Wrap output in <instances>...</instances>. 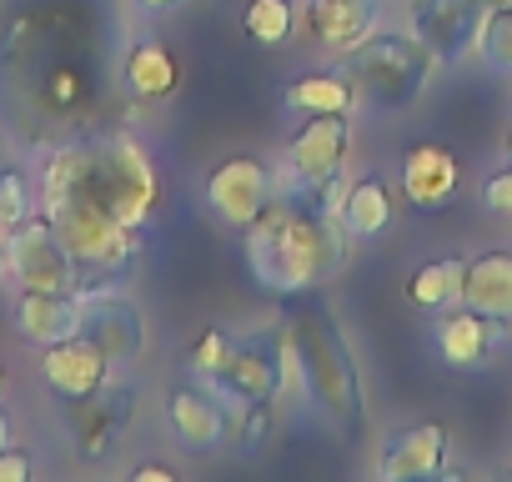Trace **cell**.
Wrapping results in <instances>:
<instances>
[{
    "label": "cell",
    "instance_id": "obj_1",
    "mask_svg": "<svg viewBox=\"0 0 512 482\" xmlns=\"http://www.w3.org/2000/svg\"><path fill=\"white\" fill-rule=\"evenodd\" d=\"M96 96V56L66 36V11H16L0 31V111L21 141L46 146L66 136L81 106Z\"/></svg>",
    "mask_w": 512,
    "mask_h": 482
},
{
    "label": "cell",
    "instance_id": "obj_2",
    "mask_svg": "<svg viewBox=\"0 0 512 482\" xmlns=\"http://www.w3.org/2000/svg\"><path fill=\"white\" fill-rule=\"evenodd\" d=\"M251 277L277 297L312 292L352 262V231L337 211H322L292 191H277L267 211L246 226Z\"/></svg>",
    "mask_w": 512,
    "mask_h": 482
},
{
    "label": "cell",
    "instance_id": "obj_3",
    "mask_svg": "<svg viewBox=\"0 0 512 482\" xmlns=\"http://www.w3.org/2000/svg\"><path fill=\"white\" fill-rule=\"evenodd\" d=\"M56 191H81L96 206H106L116 221H126L131 231L151 226L156 216V166L146 156V146L126 131H81L61 146H51L46 171H41V196Z\"/></svg>",
    "mask_w": 512,
    "mask_h": 482
},
{
    "label": "cell",
    "instance_id": "obj_4",
    "mask_svg": "<svg viewBox=\"0 0 512 482\" xmlns=\"http://www.w3.org/2000/svg\"><path fill=\"white\" fill-rule=\"evenodd\" d=\"M287 357L302 372L307 397L317 402L322 417H332L347 437H357L367 427V397H362V372L352 362L347 337L337 332L327 307H297L287 312Z\"/></svg>",
    "mask_w": 512,
    "mask_h": 482
},
{
    "label": "cell",
    "instance_id": "obj_5",
    "mask_svg": "<svg viewBox=\"0 0 512 482\" xmlns=\"http://www.w3.org/2000/svg\"><path fill=\"white\" fill-rule=\"evenodd\" d=\"M41 211L56 221L66 252L76 257L81 287H101V282L121 277V272L136 262V252H141V231H131L126 221H116L106 206H96V201L81 196V191L41 196Z\"/></svg>",
    "mask_w": 512,
    "mask_h": 482
},
{
    "label": "cell",
    "instance_id": "obj_6",
    "mask_svg": "<svg viewBox=\"0 0 512 482\" xmlns=\"http://www.w3.org/2000/svg\"><path fill=\"white\" fill-rule=\"evenodd\" d=\"M432 66H437L432 51L417 36H397V31H372L367 41L342 51V76L352 81L357 101H367L377 111L412 106L427 91Z\"/></svg>",
    "mask_w": 512,
    "mask_h": 482
},
{
    "label": "cell",
    "instance_id": "obj_7",
    "mask_svg": "<svg viewBox=\"0 0 512 482\" xmlns=\"http://www.w3.org/2000/svg\"><path fill=\"white\" fill-rule=\"evenodd\" d=\"M6 262L21 292H81V267L66 252V241L46 211H31L6 236Z\"/></svg>",
    "mask_w": 512,
    "mask_h": 482
},
{
    "label": "cell",
    "instance_id": "obj_8",
    "mask_svg": "<svg viewBox=\"0 0 512 482\" xmlns=\"http://www.w3.org/2000/svg\"><path fill=\"white\" fill-rule=\"evenodd\" d=\"M287 337H246L231 342L226 362L211 372V387L231 402V407H256V402H277L282 382H287Z\"/></svg>",
    "mask_w": 512,
    "mask_h": 482
},
{
    "label": "cell",
    "instance_id": "obj_9",
    "mask_svg": "<svg viewBox=\"0 0 512 482\" xmlns=\"http://www.w3.org/2000/svg\"><path fill=\"white\" fill-rule=\"evenodd\" d=\"M347 146H352V121L337 116V111H322V116H307L287 151H282V186L297 191V186H322L332 176H342V161H347Z\"/></svg>",
    "mask_w": 512,
    "mask_h": 482
},
{
    "label": "cell",
    "instance_id": "obj_10",
    "mask_svg": "<svg viewBox=\"0 0 512 482\" xmlns=\"http://www.w3.org/2000/svg\"><path fill=\"white\" fill-rule=\"evenodd\" d=\"M277 191H282V176L267 161H256V156H226L206 176V206H211V216L226 221V226H236V231H246L256 216H262Z\"/></svg>",
    "mask_w": 512,
    "mask_h": 482
},
{
    "label": "cell",
    "instance_id": "obj_11",
    "mask_svg": "<svg viewBox=\"0 0 512 482\" xmlns=\"http://www.w3.org/2000/svg\"><path fill=\"white\" fill-rule=\"evenodd\" d=\"M81 332L111 357V367L136 362L146 352V317L131 297L101 287H81Z\"/></svg>",
    "mask_w": 512,
    "mask_h": 482
},
{
    "label": "cell",
    "instance_id": "obj_12",
    "mask_svg": "<svg viewBox=\"0 0 512 482\" xmlns=\"http://www.w3.org/2000/svg\"><path fill=\"white\" fill-rule=\"evenodd\" d=\"M482 21H487L482 0H417L412 6V36L432 51L437 66L462 61L477 46Z\"/></svg>",
    "mask_w": 512,
    "mask_h": 482
},
{
    "label": "cell",
    "instance_id": "obj_13",
    "mask_svg": "<svg viewBox=\"0 0 512 482\" xmlns=\"http://www.w3.org/2000/svg\"><path fill=\"white\" fill-rule=\"evenodd\" d=\"M166 422H171V432H176V442H181L186 452H216V447L226 442V432H231L226 397H221L216 387H191V382L171 387V397H166Z\"/></svg>",
    "mask_w": 512,
    "mask_h": 482
},
{
    "label": "cell",
    "instance_id": "obj_14",
    "mask_svg": "<svg viewBox=\"0 0 512 482\" xmlns=\"http://www.w3.org/2000/svg\"><path fill=\"white\" fill-rule=\"evenodd\" d=\"M447 427L442 422H417V427H402L382 442L377 452V477L382 482H422V477H437L442 462H447Z\"/></svg>",
    "mask_w": 512,
    "mask_h": 482
},
{
    "label": "cell",
    "instance_id": "obj_15",
    "mask_svg": "<svg viewBox=\"0 0 512 482\" xmlns=\"http://www.w3.org/2000/svg\"><path fill=\"white\" fill-rule=\"evenodd\" d=\"M41 377L56 397H86V392H101L111 382V357L86 332H76L66 342L41 347Z\"/></svg>",
    "mask_w": 512,
    "mask_h": 482
},
{
    "label": "cell",
    "instance_id": "obj_16",
    "mask_svg": "<svg viewBox=\"0 0 512 482\" xmlns=\"http://www.w3.org/2000/svg\"><path fill=\"white\" fill-rule=\"evenodd\" d=\"M131 387H101L86 397H66V432L81 447V457H101L116 432L131 422Z\"/></svg>",
    "mask_w": 512,
    "mask_h": 482
},
{
    "label": "cell",
    "instance_id": "obj_17",
    "mask_svg": "<svg viewBox=\"0 0 512 482\" xmlns=\"http://www.w3.org/2000/svg\"><path fill=\"white\" fill-rule=\"evenodd\" d=\"M502 337H507V322H497V317H487V312H477V307H457V312H447V317L437 322V352H442V362L457 367V372L487 367L492 352L502 347Z\"/></svg>",
    "mask_w": 512,
    "mask_h": 482
},
{
    "label": "cell",
    "instance_id": "obj_18",
    "mask_svg": "<svg viewBox=\"0 0 512 482\" xmlns=\"http://www.w3.org/2000/svg\"><path fill=\"white\" fill-rule=\"evenodd\" d=\"M457 186H462V161L447 146H437V141L407 146V156H402V191H407L412 206L437 211V206H447L457 196Z\"/></svg>",
    "mask_w": 512,
    "mask_h": 482
},
{
    "label": "cell",
    "instance_id": "obj_19",
    "mask_svg": "<svg viewBox=\"0 0 512 482\" xmlns=\"http://www.w3.org/2000/svg\"><path fill=\"white\" fill-rule=\"evenodd\" d=\"M302 26L312 41H322L332 51H352L357 41H367L377 31V0H307Z\"/></svg>",
    "mask_w": 512,
    "mask_h": 482
},
{
    "label": "cell",
    "instance_id": "obj_20",
    "mask_svg": "<svg viewBox=\"0 0 512 482\" xmlns=\"http://www.w3.org/2000/svg\"><path fill=\"white\" fill-rule=\"evenodd\" d=\"M16 332L26 342H36V347L76 337L81 332V292H21Z\"/></svg>",
    "mask_w": 512,
    "mask_h": 482
},
{
    "label": "cell",
    "instance_id": "obj_21",
    "mask_svg": "<svg viewBox=\"0 0 512 482\" xmlns=\"http://www.w3.org/2000/svg\"><path fill=\"white\" fill-rule=\"evenodd\" d=\"M457 302L462 307H477V312H487L497 322H512V252H482V257H472Z\"/></svg>",
    "mask_w": 512,
    "mask_h": 482
},
{
    "label": "cell",
    "instance_id": "obj_22",
    "mask_svg": "<svg viewBox=\"0 0 512 482\" xmlns=\"http://www.w3.org/2000/svg\"><path fill=\"white\" fill-rule=\"evenodd\" d=\"M121 81L136 101H166L181 86V66L161 41H131L121 56Z\"/></svg>",
    "mask_w": 512,
    "mask_h": 482
},
{
    "label": "cell",
    "instance_id": "obj_23",
    "mask_svg": "<svg viewBox=\"0 0 512 482\" xmlns=\"http://www.w3.org/2000/svg\"><path fill=\"white\" fill-rule=\"evenodd\" d=\"M342 226L357 236V241H372V236H382L387 226H392V191H387V181L382 176H362V181H352L347 186V196H342Z\"/></svg>",
    "mask_w": 512,
    "mask_h": 482
},
{
    "label": "cell",
    "instance_id": "obj_24",
    "mask_svg": "<svg viewBox=\"0 0 512 482\" xmlns=\"http://www.w3.org/2000/svg\"><path fill=\"white\" fill-rule=\"evenodd\" d=\"M287 111H302V116H322V111H337V116H352L357 111V91L342 71H307L287 86Z\"/></svg>",
    "mask_w": 512,
    "mask_h": 482
},
{
    "label": "cell",
    "instance_id": "obj_25",
    "mask_svg": "<svg viewBox=\"0 0 512 482\" xmlns=\"http://www.w3.org/2000/svg\"><path fill=\"white\" fill-rule=\"evenodd\" d=\"M462 277H467V262H462V257H437V262H427V267L412 272V282H407V302L422 307V312H442L447 302H457Z\"/></svg>",
    "mask_w": 512,
    "mask_h": 482
},
{
    "label": "cell",
    "instance_id": "obj_26",
    "mask_svg": "<svg viewBox=\"0 0 512 482\" xmlns=\"http://www.w3.org/2000/svg\"><path fill=\"white\" fill-rule=\"evenodd\" d=\"M241 26L262 46H287L292 31H297V0H246Z\"/></svg>",
    "mask_w": 512,
    "mask_h": 482
},
{
    "label": "cell",
    "instance_id": "obj_27",
    "mask_svg": "<svg viewBox=\"0 0 512 482\" xmlns=\"http://www.w3.org/2000/svg\"><path fill=\"white\" fill-rule=\"evenodd\" d=\"M477 56H482L487 71L512 76V6L507 11H487L482 36H477Z\"/></svg>",
    "mask_w": 512,
    "mask_h": 482
},
{
    "label": "cell",
    "instance_id": "obj_28",
    "mask_svg": "<svg viewBox=\"0 0 512 482\" xmlns=\"http://www.w3.org/2000/svg\"><path fill=\"white\" fill-rule=\"evenodd\" d=\"M31 211H36L31 176H26L21 166H0V236H11Z\"/></svg>",
    "mask_w": 512,
    "mask_h": 482
},
{
    "label": "cell",
    "instance_id": "obj_29",
    "mask_svg": "<svg viewBox=\"0 0 512 482\" xmlns=\"http://www.w3.org/2000/svg\"><path fill=\"white\" fill-rule=\"evenodd\" d=\"M226 352H231V337H226L221 327H206V332L196 337V347L186 352V362H191V372H196V377H206V382H211V372L226 362Z\"/></svg>",
    "mask_w": 512,
    "mask_h": 482
},
{
    "label": "cell",
    "instance_id": "obj_30",
    "mask_svg": "<svg viewBox=\"0 0 512 482\" xmlns=\"http://www.w3.org/2000/svg\"><path fill=\"white\" fill-rule=\"evenodd\" d=\"M482 201H487L497 216H512V161L482 181Z\"/></svg>",
    "mask_w": 512,
    "mask_h": 482
},
{
    "label": "cell",
    "instance_id": "obj_31",
    "mask_svg": "<svg viewBox=\"0 0 512 482\" xmlns=\"http://www.w3.org/2000/svg\"><path fill=\"white\" fill-rule=\"evenodd\" d=\"M241 412H246L241 447H246V452H256V447H262V437H267V427H272V402H256V407H241Z\"/></svg>",
    "mask_w": 512,
    "mask_h": 482
},
{
    "label": "cell",
    "instance_id": "obj_32",
    "mask_svg": "<svg viewBox=\"0 0 512 482\" xmlns=\"http://www.w3.org/2000/svg\"><path fill=\"white\" fill-rule=\"evenodd\" d=\"M31 467H36V462H31L26 447H16V442L0 447V482H31Z\"/></svg>",
    "mask_w": 512,
    "mask_h": 482
},
{
    "label": "cell",
    "instance_id": "obj_33",
    "mask_svg": "<svg viewBox=\"0 0 512 482\" xmlns=\"http://www.w3.org/2000/svg\"><path fill=\"white\" fill-rule=\"evenodd\" d=\"M131 482H176V467H166V462H141V467L131 472Z\"/></svg>",
    "mask_w": 512,
    "mask_h": 482
},
{
    "label": "cell",
    "instance_id": "obj_34",
    "mask_svg": "<svg viewBox=\"0 0 512 482\" xmlns=\"http://www.w3.org/2000/svg\"><path fill=\"white\" fill-rule=\"evenodd\" d=\"M186 6V0H136V11L141 16H151V21H161V16H176Z\"/></svg>",
    "mask_w": 512,
    "mask_h": 482
},
{
    "label": "cell",
    "instance_id": "obj_35",
    "mask_svg": "<svg viewBox=\"0 0 512 482\" xmlns=\"http://www.w3.org/2000/svg\"><path fill=\"white\" fill-rule=\"evenodd\" d=\"M16 442V422H11V412L0 407V447H11Z\"/></svg>",
    "mask_w": 512,
    "mask_h": 482
},
{
    "label": "cell",
    "instance_id": "obj_36",
    "mask_svg": "<svg viewBox=\"0 0 512 482\" xmlns=\"http://www.w3.org/2000/svg\"><path fill=\"white\" fill-rule=\"evenodd\" d=\"M11 272V262H6V236H0V277Z\"/></svg>",
    "mask_w": 512,
    "mask_h": 482
},
{
    "label": "cell",
    "instance_id": "obj_37",
    "mask_svg": "<svg viewBox=\"0 0 512 482\" xmlns=\"http://www.w3.org/2000/svg\"><path fill=\"white\" fill-rule=\"evenodd\" d=\"M482 6H487V11H507V6H512V0H482Z\"/></svg>",
    "mask_w": 512,
    "mask_h": 482
},
{
    "label": "cell",
    "instance_id": "obj_38",
    "mask_svg": "<svg viewBox=\"0 0 512 482\" xmlns=\"http://www.w3.org/2000/svg\"><path fill=\"white\" fill-rule=\"evenodd\" d=\"M502 156H507V161H512V131H507V146H502Z\"/></svg>",
    "mask_w": 512,
    "mask_h": 482
},
{
    "label": "cell",
    "instance_id": "obj_39",
    "mask_svg": "<svg viewBox=\"0 0 512 482\" xmlns=\"http://www.w3.org/2000/svg\"><path fill=\"white\" fill-rule=\"evenodd\" d=\"M0 392H6V367H0Z\"/></svg>",
    "mask_w": 512,
    "mask_h": 482
}]
</instances>
